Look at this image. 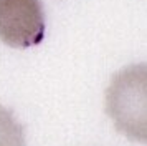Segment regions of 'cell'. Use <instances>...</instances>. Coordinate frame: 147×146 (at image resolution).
Instances as JSON below:
<instances>
[{
	"label": "cell",
	"instance_id": "obj_1",
	"mask_svg": "<svg viewBox=\"0 0 147 146\" xmlns=\"http://www.w3.org/2000/svg\"><path fill=\"white\" fill-rule=\"evenodd\" d=\"M147 70L131 65L113 76L106 90V113L116 130L132 141L147 139Z\"/></svg>",
	"mask_w": 147,
	"mask_h": 146
},
{
	"label": "cell",
	"instance_id": "obj_2",
	"mask_svg": "<svg viewBox=\"0 0 147 146\" xmlns=\"http://www.w3.org/2000/svg\"><path fill=\"white\" fill-rule=\"evenodd\" d=\"M41 0H0V40L13 48L38 45L45 37Z\"/></svg>",
	"mask_w": 147,
	"mask_h": 146
},
{
	"label": "cell",
	"instance_id": "obj_3",
	"mask_svg": "<svg viewBox=\"0 0 147 146\" xmlns=\"http://www.w3.org/2000/svg\"><path fill=\"white\" fill-rule=\"evenodd\" d=\"M0 146H25L23 126L15 119L13 113L0 105Z\"/></svg>",
	"mask_w": 147,
	"mask_h": 146
}]
</instances>
